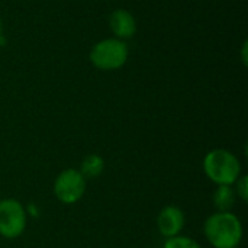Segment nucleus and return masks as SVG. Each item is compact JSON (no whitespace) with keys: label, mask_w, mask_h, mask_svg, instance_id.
<instances>
[{"label":"nucleus","mask_w":248,"mask_h":248,"mask_svg":"<svg viewBox=\"0 0 248 248\" xmlns=\"http://www.w3.org/2000/svg\"><path fill=\"white\" fill-rule=\"evenodd\" d=\"M129 57V48L125 41L106 38L96 42L89 54L92 65L102 71H115L122 68Z\"/></svg>","instance_id":"nucleus-3"},{"label":"nucleus","mask_w":248,"mask_h":248,"mask_svg":"<svg viewBox=\"0 0 248 248\" xmlns=\"http://www.w3.org/2000/svg\"><path fill=\"white\" fill-rule=\"evenodd\" d=\"M0 201H1V195H0Z\"/></svg>","instance_id":"nucleus-14"},{"label":"nucleus","mask_w":248,"mask_h":248,"mask_svg":"<svg viewBox=\"0 0 248 248\" xmlns=\"http://www.w3.org/2000/svg\"><path fill=\"white\" fill-rule=\"evenodd\" d=\"M163 248H202V246L190 237L177 235V237L167 238Z\"/></svg>","instance_id":"nucleus-10"},{"label":"nucleus","mask_w":248,"mask_h":248,"mask_svg":"<svg viewBox=\"0 0 248 248\" xmlns=\"http://www.w3.org/2000/svg\"><path fill=\"white\" fill-rule=\"evenodd\" d=\"M237 201V195L232 186H217L212 195V203L217 212H231Z\"/></svg>","instance_id":"nucleus-8"},{"label":"nucleus","mask_w":248,"mask_h":248,"mask_svg":"<svg viewBox=\"0 0 248 248\" xmlns=\"http://www.w3.org/2000/svg\"><path fill=\"white\" fill-rule=\"evenodd\" d=\"M203 235L214 248H237L244 235L240 218L232 212H215L205 219Z\"/></svg>","instance_id":"nucleus-1"},{"label":"nucleus","mask_w":248,"mask_h":248,"mask_svg":"<svg viewBox=\"0 0 248 248\" xmlns=\"http://www.w3.org/2000/svg\"><path fill=\"white\" fill-rule=\"evenodd\" d=\"M241 58H243V64L247 65V41L243 44V49H241Z\"/></svg>","instance_id":"nucleus-12"},{"label":"nucleus","mask_w":248,"mask_h":248,"mask_svg":"<svg viewBox=\"0 0 248 248\" xmlns=\"http://www.w3.org/2000/svg\"><path fill=\"white\" fill-rule=\"evenodd\" d=\"M157 224V230L158 232L167 240L171 237H177L182 234L185 225H186V217L185 212L179 208V206H164L155 219Z\"/></svg>","instance_id":"nucleus-6"},{"label":"nucleus","mask_w":248,"mask_h":248,"mask_svg":"<svg viewBox=\"0 0 248 248\" xmlns=\"http://www.w3.org/2000/svg\"><path fill=\"white\" fill-rule=\"evenodd\" d=\"M87 180L77 169L62 170L54 180V195L62 205L77 203L86 193Z\"/></svg>","instance_id":"nucleus-5"},{"label":"nucleus","mask_w":248,"mask_h":248,"mask_svg":"<svg viewBox=\"0 0 248 248\" xmlns=\"http://www.w3.org/2000/svg\"><path fill=\"white\" fill-rule=\"evenodd\" d=\"M109 28L115 38L125 41L137 33V20L129 10L115 9L109 15Z\"/></svg>","instance_id":"nucleus-7"},{"label":"nucleus","mask_w":248,"mask_h":248,"mask_svg":"<svg viewBox=\"0 0 248 248\" xmlns=\"http://www.w3.org/2000/svg\"><path fill=\"white\" fill-rule=\"evenodd\" d=\"M202 167L205 176L217 186H232L241 176L238 157L224 148H215L206 153Z\"/></svg>","instance_id":"nucleus-2"},{"label":"nucleus","mask_w":248,"mask_h":248,"mask_svg":"<svg viewBox=\"0 0 248 248\" xmlns=\"http://www.w3.org/2000/svg\"><path fill=\"white\" fill-rule=\"evenodd\" d=\"M232 186H235L234 192H235L237 198H238L241 202H244V203H246V202L248 201V176L247 174H241Z\"/></svg>","instance_id":"nucleus-11"},{"label":"nucleus","mask_w":248,"mask_h":248,"mask_svg":"<svg viewBox=\"0 0 248 248\" xmlns=\"http://www.w3.org/2000/svg\"><path fill=\"white\" fill-rule=\"evenodd\" d=\"M0 35H3V22L0 19Z\"/></svg>","instance_id":"nucleus-13"},{"label":"nucleus","mask_w":248,"mask_h":248,"mask_svg":"<svg viewBox=\"0 0 248 248\" xmlns=\"http://www.w3.org/2000/svg\"><path fill=\"white\" fill-rule=\"evenodd\" d=\"M105 170V160L99 154H89L80 164V173L87 179H97Z\"/></svg>","instance_id":"nucleus-9"},{"label":"nucleus","mask_w":248,"mask_h":248,"mask_svg":"<svg viewBox=\"0 0 248 248\" xmlns=\"http://www.w3.org/2000/svg\"><path fill=\"white\" fill-rule=\"evenodd\" d=\"M28 214L25 206L13 198L0 201V235L6 240L20 237L26 230Z\"/></svg>","instance_id":"nucleus-4"}]
</instances>
